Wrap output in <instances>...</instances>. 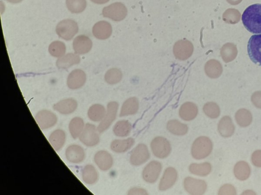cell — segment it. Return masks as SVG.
<instances>
[{"label": "cell", "instance_id": "22", "mask_svg": "<svg viewBox=\"0 0 261 195\" xmlns=\"http://www.w3.org/2000/svg\"><path fill=\"white\" fill-rule=\"evenodd\" d=\"M198 109L197 105L192 102H186L180 108L179 116L185 121H191L196 118Z\"/></svg>", "mask_w": 261, "mask_h": 195}, {"label": "cell", "instance_id": "31", "mask_svg": "<svg viewBox=\"0 0 261 195\" xmlns=\"http://www.w3.org/2000/svg\"><path fill=\"white\" fill-rule=\"evenodd\" d=\"M235 119L237 124L242 127L249 126L253 121V116L248 110L241 109L239 110L236 114Z\"/></svg>", "mask_w": 261, "mask_h": 195}, {"label": "cell", "instance_id": "28", "mask_svg": "<svg viewBox=\"0 0 261 195\" xmlns=\"http://www.w3.org/2000/svg\"><path fill=\"white\" fill-rule=\"evenodd\" d=\"M134 143L135 140L132 138L124 140H115L112 142L110 148L114 152L122 153L129 150Z\"/></svg>", "mask_w": 261, "mask_h": 195}, {"label": "cell", "instance_id": "40", "mask_svg": "<svg viewBox=\"0 0 261 195\" xmlns=\"http://www.w3.org/2000/svg\"><path fill=\"white\" fill-rule=\"evenodd\" d=\"M252 161L257 167H261V150H256L252 156Z\"/></svg>", "mask_w": 261, "mask_h": 195}, {"label": "cell", "instance_id": "7", "mask_svg": "<svg viewBox=\"0 0 261 195\" xmlns=\"http://www.w3.org/2000/svg\"><path fill=\"white\" fill-rule=\"evenodd\" d=\"M79 139L83 144L87 147H92L97 145L100 142L98 129L95 125L87 124L79 136Z\"/></svg>", "mask_w": 261, "mask_h": 195}, {"label": "cell", "instance_id": "19", "mask_svg": "<svg viewBox=\"0 0 261 195\" xmlns=\"http://www.w3.org/2000/svg\"><path fill=\"white\" fill-rule=\"evenodd\" d=\"M67 160L72 163H80L85 160L86 153L84 150L78 145H71L66 152Z\"/></svg>", "mask_w": 261, "mask_h": 195}, {"label": "cell", "instance_id": "39", "mask_svg": "<svg viewBox=\"0 0 261 195\" xmlns=\"http://www.w3.org/2000/svg\"><path fill=\"white\" fill-rule=\"evenodd\" d=\"M219 195H236L235 187L230 184H226L219 190Z\"/></svg>", "mask_w": 261, "mask_h": 195}, {"label": "cell", "instance_id": "37", "mask_svg": "<svg viewBox=\"0 0 261 195\" xmlns=\"http://www.w3.org/2000/svg\"><path fill=\"white\" fill-rule=\"evenodd\" d=\"M122 77V72L118 69L113 68L107 72L105 75V80L108 84L115 85L119 83Z\"/></svg>", "mask_w": 261, "mask_h": 195}, {"label": "cell", "instance_id": "33", "mask_svg": "<svg viewBox=\"0 0 261 195\" xmlns=\"http://www.w3.org/2000/svg\"><path fill=\"white\" fill-rule=\"evenodd\" d=\"M106 110L101 105H95L91 106L88 111V116L90 120L95 122L102 121L105 117Z\"/></svg>", "mask_w": 261, "mask_h": 195}, {"label": "cell", "instance_id": "1", "mask_svg": "<svg viewBox=\"0 0 261 195\" xmlns=\"http://www.w3.org/2000/svg\"><path fill=\"white\" fill-rule=\"evenodd\" d=\"M242 21L249 32L261 33V4H255L248 7L242 15Z\"/></svg>", "mask_w": 261, "mask_h": 195}, {"label": "cell", "instance_id": "16", "mask_svg": "<svg viewBox=\"0 0 261 195\" xmlns=\"http://www.w3.org/2000/svg\"><path fill=\"white\" fill-rule=\"evenodd\" d=\"M92 47L91 39L86 35H79L73 42V48L76 54L84 55L89 52Z\"/></svg>", "mask_w": 261, "mask_h": 195}, {"label": "cell", "instance_id": "9", "mask_svg": "<svg viewBox=\"0 0 261 195\" xmlns=\"http://www.w3.org/2000/svg\"><path fill=\"white\" fill-rule=\"evenodd\" d=\"M184 187L191 195H202L207 190V184L203 180L187 177L184 180Z\"/></svg>", "mask_w": 261, "mask_h": 195}, {"label": "cell", "instance_id": "42", "mask_svg": "<svg viewBox=\"0 0 261 195\" xmlns=\"http://www.w3.org/2000/svg\"><path fill=\"white\" fill-rule=\"evenodd\" d=\"M252 101L256 107L261 109V93L258 92L255 93L252 97Z\"/></svg>", "mask_w": 261, "mask_h": 195}, {"label": "cell", "instance_id": "17", "mask_svg": "<svg viewBox=\"0 0 261 195\" xmlns=\"http://www.w3.org/2000/svg\"><path fill=\"white\" fill-rule=\"evenodd\" d=\"M112 33L111 25L106 21L99 22L92 28L93 36L98 39H107L110 37Z\"/></svg>", "mask_w": 261, "mask_h": 195}, {"label": "cell", "instance_id": "4", "mask_svg": "<svg viewBox=\"0 0 261 195\" xmlns=\"http://www.w3.org/2000/svg\"><path fill=\"white\" fill-rule=\"evenodd\" d=\"M151 148L153 155L161 159L168 157L172 151L170 141L165 138L160 136L157 137L152 140Z\"/></svg>", "mask_w": 261, "mask_h": 195}, {"label": "cell", "instance_id": "10", "mask_svg": "<svg viewBox=\"0 0 261 195\" xmlns=\"http://www.w3.org/2000/svg\"><path fill=\"white\" fill-rule=\"evenodd\" d=\"M162 169V164L157 161H153L148 164L142 172L143 180L149 183H154L158 180Z\"/></svg>", "mask_w": 261, "mask_h": 195}, {"label": "cell", "instance_id": "8", "mask_svg": "<svg viewBox=\"0 0 261 195\" xmlns=\"http://www.w3.org/2000/svg\"><path fill=\"white\" fill-rule=\"evenodd\" d=\"M150 158V153L147 146L139 144L131 152L130 162L132 165L139 166L147 162Z\"/></svg>", "mask_w": 261, "mask_h": 195}, {"label": "cell", "instance_id": "25", "mask_svg": "<svg viewBox=\"0 0 261 195\" xmlns=\"http://www.w3.org/2000/svg\"><path fill=\"white\" fill-rule=\"evenodd\" d=\"M66 140V133L61 130H56L52 133L49 139L51 145L56 151L64 147Z\"/></svg>", "mask_w": 261, "mask_h": 195}, {"label": "cell", "instance_id": "32", "mask_svg": "<svg viewBox=\"0 0 261 195\" xmlns=\"http://www.w3.org/2000/svg\"><path fill=\"white\" fill-rule=\"evenodd\" d=\"M85 127L84 121L81 118L76 117L72 119L69 124V130L72 138L79 137Z\"/></svg>", "mask_w": 261, "mask_h": 195}, {"label": "cell", "instance_id": "2", "mask_svg": "<svg viewBox=\"0 0 261 195\" xmlns=\"http://www.w3.org/2000/svg\"><path fill=\"white\" fill-rule=\"evenodd\" d=\"M213 150V143L209 138L201 136L196 138L191 148V155L196 160H202L209 156Z\"/></svg>", "mask_w": 261, "mask_h": 195}, {"label": "cell", "instance_id": "30", "mask_svg": "<svg viewBox=\"0 0 261 195\" xmlns=\"http://www.w3.org/2000/svg\"><path fill=\"white\" fill-rule=\"evenodd\" d=\"M132 125L127 120H122L116 123L113 127V133L118 137H124L128 136L132 130Z\"/></svg>", "mask_w": 261, "mask_h": 195}, {"label": "cell", "instance_id": "14", "mask_svg": "<svg viewBox=\"0 0 261 195\" xmlns=\"http://www.w3.org/2000/svg\"><path fill=\"white\" fill-rule=\"evenodd\" d=\"M86 80L87 75L85 72L81 69H76L72 71L68 76V86L71 90H77L84 86Z\"/></svg>", "mask_w": 261, "mask_h": 195}, {"label": "cell", "instance_id": "38", "mask_svg": "<svg viewBox=\"0 0 261 195\" xmlns=\"http://www.w3.org/2000/svg\"><path fill=\"white\" fill-rule=\"evenodd\" d=\"M205 115L212 119H216L220 116L221 110L218 105L213 102H209L203 108Z\"/></svg>", "mask_w": 261, "mask_h": 195}, {"label": "cell", "instance_id": "21", "mask_svg": "<svg viewBox=\"0 0 261 195\" xmlns=\"http://www.w3.org/2000/svg\"><path fill=\"white\" fill-rule=\"evenodd\" d=\"M78 104L74 99H67L60 101L55 104L53 108L62 115H69L77 109Z\"/></svg>", "mask_w": 261, "mask_h": 195}, {"label": "cell", "instance_id": "3", "mask_svg": "<svg viewBox=\"0 0 261 195\" xmlns=\"http://www.w3.org/2000/svg\"><path fill=\"white\" fill-rule=\"evenodd\" d=\"M79 27L75 20L65 19L59 22L56 26V32L60 38L67 41L71 40L78 33Z\"/></svg>", "mask_w": 261, "mask_h": 195}, {"label": "cell", "instance_id": "20", "mask_svg": "<svg viewBox=\"0 0 261 195\" xmlns=\"http://www.w3.org/2000/svg\"><path fill=\"white\" fill-rule=\"evenodd\" d=\"M218 130L222 136L225 138L231 137L235 130L232 119L228 116L223 117L219 122Z\"/></svg>", "mask_w": 261, "mask_h": 195}, {"label": "cell", "instance_id": "24", "mask_svg": "<svg viewBox=\"0 0 261 195\" xmlns=\"http://www.w3.org/2000/svg\"><path fill=\"white\" fill-rule=\"evenodd\" d=\"M80 58L77 54H68L60 57L57 60L56 65L59 69H67L80 62Z\"/></svg>", "mask_w": 261, "mask_h": 195}, {"label": "cell", "instance_id": "43", "mask_svg": "<svg viewBox=\"0 0 261 195\" xmlns=\"http://www.w3.org/2000/svg\"><path fill=\"white\" fill-rule=\"evenodd\" d=\"M91 1L98 4H103L107 3L109 0H91Z\"/></svg>", "mask_w": 261, "mask_h": 195}, {"label": "cell", "instance_id": "44", "mask_svg": "<svg viewBox=\"0 0 261 195\" xmlns=\"http://www.w3.org/2000/svg\"><path fill=\"white\" fill-rule=\"evenodd\" d=\"M7 1L10 3L16 4L21 2L23 0H7Z\"/></svg>", "mask_w": 261, "mask_h": 195}, {"label": "cell", "instance_id": "26", "mask_svg": "<svg viewBox=\"0 0 261 195\" xmlns=\"http://www.w3.org/2000/svg\"><path fill=\"white\" fill-rule=\"evenodd\" d=\"M166 127L172 134L176 136L185 135L189 131V127L187 125L176 120H170L167 124Z\"/></svg>", "mask_w": 261, "mask_h": 195}, {"label": "cell", "instance_id": "29", "mask_svg": "<svg viewBox=\"0 0 261 195\" xmlns=\"http://www.w3.org/2000/svg\"><path fill=\"white\" fill-rule=\"evenodd\" d=\"M189 170L194 175L204 177L211 173L212 165L210 163L208 162L201 164L193 163L190 166Z\"/></svg>", "mask_w": 261, "mask_h": 195}, {"label": "cell", "instance_id": "5", "mask_svg": "<svg viewBox=\"0 0 261 195\" xmlns=\"http://www.w3.org/2000/svg\"><path fill=\"white\" fill-rule=\"evenodd\" d=\"M127 12V9L124 4L117 2L104 8L103 15L114 21L119 22L126 17Z\"/></svg>", "mask_w": 261, "mask_h": 195}, {"label": "cell", "instance_id": "15", "mask_svg": "<svg viewBox=\"0 0 261 195\" xmlns=\"http://www.w3.org/2000/svg\"><path fill=\"white\" fill-rule=\"evenodd\" d=\"M177 177L178 176L175 169L173 167L167 168L159 183V190L164 191L171 188L176 182Z\"/></svg>", "mask_w": 261, "mask_h": 195}, {"label": "cell", "instance_id": "27", "mask_svg": "<svg viewBox=\"0 0 261 195\" xmlns=\"http://www.w3.org/2000/svg\"><path fill=\"white\" fill-rule=\"evenodd\" d=\"M234 172L235 177L238 180L244 181L249 178L251 170L247 163L245 161H240L236 164Z\"/></svg>", "mask_w": 261, "mask_h": 195}, {"label": "cell", "instance_id": "35", "mask_svg": "<svg viewBox=\"0 0 261 195\" xmlns=\"http://www.w3.org/2000/svg\"><path fill=\"white\" fill-rule=\"evenodd\" d=\"M66 4L68 9L72 14H80L86 9V0H67Z\"/></svg>", "mask_w": 261, "mask_h": 195}, {"label": "cell", "instance_id": "12", "mask_svg": "<svg viewBox=\"0 0 261 195\" xmlns=\"http://www.w3.org/2000/svg\"><path fill=\"white\" fill-rule=\"evenodd\" d=\"M193 46L188 40H180L175 43L174 47V54L179 60H184L190 58L192 55Z\"/></svg>", "mask_w": 261, "mask_h": 195}, {"label": "cell", "instance_id": "41", "mask_svg": "<svg viewBox=\"0 0 261 195\" xmlns=\"http://www.w3.org/2000/svg\"><path fill=\"white\" fill-rule=\"evenodd\" d=\"M129 195H148V193L145 190L140 188H133L128 193Z\"/></svg>", "mask_w": 261, "mask_h": 195}, {"label": "cell", "instance_id": "6", "mask_svg": "<svg viewBox=\"0 0 261 195\" xmlns=\"http://www.w3.org/2000/svg\"><path fill=\"white\" fill-rule=\"evenodd\" d=\"M247 51L249 57L253 62L261 66V34L254 35L250 38Z\"/></svg>", "mask_w": 261, "mask_h": 195}, {"label": "cell", "instance_id": "13", "mask_svg": "<svg viewBox=\"0 0 261 195\" xmlns=\"http://www.w3.org/2000/svg\"><path fill=\"white\" fill-rule=\"evenodd\" d=\"M35 119L40 128L42 130L54 126L57 121L56 116L53 112L46 110L38 112Z\"/></svg>", "mask_w": 261, "mask_h": 195}, {"label": "cell", "instance_id": "36", "mask_svg": "<svg viewBox=\"0 0 261 195\" xmlns=\"http://www.w3.org/2000/svg\"><path fill=\"white\" fill-rule=\"evenodd\" d=\"M49 51L52 56L60 58L65 55L66 52V46L64 43L56 41L50 45Z\"/></svg>", "mask_w": 261, "mask_h": 195}, {"label": "cell", "instance_id": "23", "mask_svg": "<svg viewBox=\"0 0 261 195\" xmlns=\"http://www.w3.org/2000/svg\"><path fill=\"white\" fill-rule=\"evenodd\" d=\"M139 109V101L135 97L130 98L123 103L120 116L121 117L134 115Z\"/></svg>", "mask_w": 261, "mask_h": 195}, {"label": "cell", "instance_id": "11", "mask_svg": "<svg viewBox=\"0 0 261 195\" xmlns=\"http://www.w3.org/2000/svg\"><path fill=\"white\" fill-rule=\"evenodd\" d=\"M119 104L117 102H111L107 105V110L106 115L101 121L100 124L97 128L99 133H102L107 130L116 120L119 109Z\"/></svg>", "mask_w": 261, "mask_h": 195}, {"label": "cell", "instance_id": "34", "mask_svg": "<svg viewBox=\"0 0 261 195\" xmlns=\"http://www.w3.org/2000/svg\"><path fill=\"white\" fill-rule=\"evenodd\" d=\"M82 179L86 183L92 184L98 180V173L95 168L91 165H87L82 171Z\"/></svg>", "mask_w": 261, "mask_h": 195}, {"label": "cell", "instance_id": "18", "mask_svg": "<svg viewBox=\"0 0 261 195\" xmlns=\"http://www.w3.org/2000/svg\"><path fill=\"white\" fill-rule=\"evenodd\" d=\"M95 162L102 171L109 170L113 165V160L110 154L105 150L98 151L95 156Z\"/></svg>", "mask_w": 261, "mask_h": 195}]
</instances>
